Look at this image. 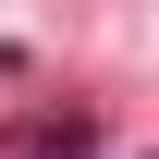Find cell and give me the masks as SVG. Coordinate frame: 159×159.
I'll list each match as a JSON object with an SVG mask.
<instances>
[{
    "instance_id": "6da1fadb",
    "label": "cell",
    "mask_w": 159,
    "mask_h": 159,
    "mask_svg": "<svg viewBox=\"0 0 159 159\" xmlns=\"http://www.w3.org/2000/svg\"><path fill=\"white\" fill-rule=\"evenodd\" d=\"M25 159H98V122H25Z\"/></svg>"
}]
</instances>
